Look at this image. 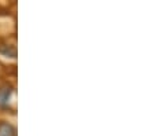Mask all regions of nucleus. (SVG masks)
I'll return each instance as SVG.
<instances>
[{
  "label": "nucleus",
  "mask_w": 154,
  "mask_h": 136,
  "mask_svg": "<svg viewBox=\"0 0 154 136\" xmlns=\"http://www.w3.org/2000/svg\"><path fill=\"white\" fill-rule=\"evenodd\" d=\"M11 92H13V89H11L10 87H3V88H0V107H2V109L7 106Z\"/></svg>",
  "instance_id": "nucleus-1"
},
{
  "label": "nucleus",
  "mask_w": 154,
  "mask_h": 136,
  "mask_svg": "<svg viewBox=\"0 0 154 136\" xmlns=\"http://www.w3.org/2000/svg\"><path fill=\"white\" fill-rule=\"evenodd\" d=\"M0 54H3L10 58H15L17 56V48L13 44H2L0 45Z\"/></svg>",
  "instance_id": "nucleus-2"
},
{
  "label": "nucleus",
  "mask_w": 154,
  "mask_h": 136,
  "mask_svg": "<svg viewBox=\"0 0 154 136\" xmlns=\"http://www.w3.org/2000/svg\"><path fill=\"white\" fill-rule=\"evenodd\" d=\"M0 136H15V128L8 122L0 124Z\"/></svg>",
  "instance_id": "nucleus-3"
}]
</instances>
